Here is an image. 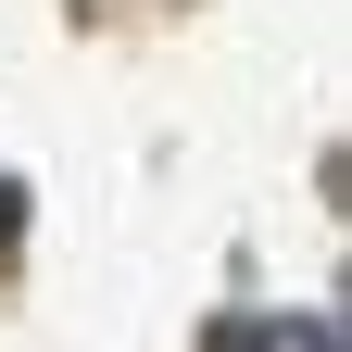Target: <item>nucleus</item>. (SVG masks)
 <instances>
[{
    "instance_id": "1",
    "label": "nucleus",
    "mask_w": 352,
    "mask_h": 352,
    "mask_svg": "<svg viewBox=\"0 0 352 352\" xmlns=\"http://www.w3.org/2000/svg\"><path fill=\"white\" fill-rule=\"evenodd\" d=\"M214 352H340V327L327 315H264V327H227Z\"/></svg>"
},
{
    "instance_id": "2",
    "label": "nucleus",
    "mask_w": 352,
    "mask_h": 352,
    "mask_svg": "<svg viewBox=\"0 0 352 352\" xmlns=\"http://www.w3.org/2000/svg\"><path fill=\"white\" fill-rule=\"evenodd\" d=\"M0 227H13V189H0Z\"/></svg>"
}]
</instances>
